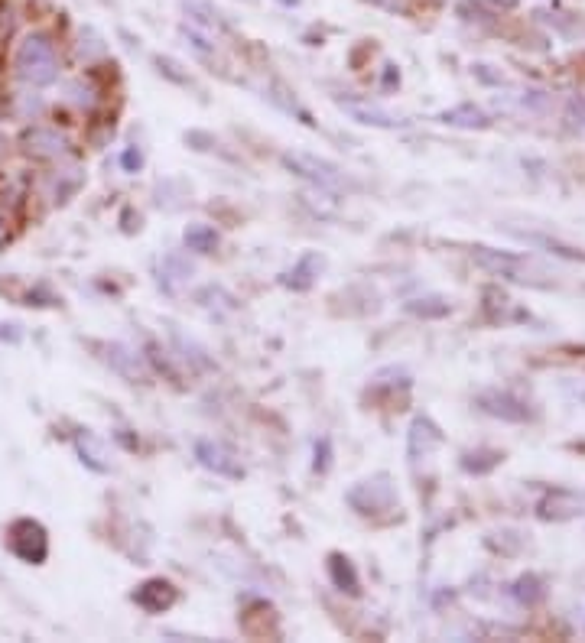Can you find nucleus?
<instances>
[{
	"label": "nucleus",
	"instance_id": "nucleus-10",
	"mask_svg": "<svg viewBox=\"0 0 585 643\" xmlns=\"http://www.w3.org/2000/svg\"><path fill=\"white\" fill-rule=\"evenodd\" d=\"M319 270H322V257L319 254H306L303 260H299V264L286 273V286H293V290H309L312 286V280L319 277Z\"/></svg>",
	"mask_w": 585,
	"mask_h": 643
},
{
	"label": "nucleus",
	"instance_id": "nucleus-8",
	"mask_svg": "<svg viewBox=\"0 0 585 643\" xmlns=\"http://www.w3.org/2000/svg\"><path fill=\"white\" fill-rule=\"evenodd\" d=\"M26 150H30L33 156H46V160H52V156H62L65 153V137L56 134V130H46V127H36L26 134Z\"/></svg>",
	"mask_w": 585,
	"mask_h": 643
},
{
	"label": "nucleus",
	"instance_id": "nucleus-7",
	"mask_svg": "<svg viewBox=\"0 0 585 643\" xmlns=\"http://www.w3.org/2000/svg\"><path fill=\"white\" fill-rule=\"evenodd\" d=\"M176 588L169 585L166 579H150V582H143L137 592H134V601L137 605L147 611V614H163L176 605Z\"/></svg>",
	"mask_w": 585,
	"mask_h": 643
},
{
	"label": "nucleus",
	"instance_id": "nucleus-11",
	"mask_svg": "<svg viewBox=\"0 0 585 643\" xmlns=\"http://www.w3.org/2000/svg\"><path fill=\"white\" fill-rule=\"evenodd\" d=\"M182 241H186V247L195 254H212L218 247V231L212 225H199V221H195V225H189L186 234H182Z\"/></svg>",
	"mask_w": 585,
	"mask_h": 643
},
{
	"label": "nucleus",
	"instance_id": "nucleus-12",
	"mask_svg": "<svg viewBox=\"0 0 585 643\" xmlns=\"http://www.w3.org/2000/svg\"><path fill=\"white\" fill-rule=\"evenodd\" d=\"M345 111L351 117H358L361 124H374V127H397L400 124L394 114H387L381 108H368V104H345Z\"/></svg>",
	"mask_w": 585,
	"mask_h": 643
},
{
	"label": "nucleus",
	"instance_id": "nucleus-1",
	"mask_svg": "<svg viewBox=\"0 0 585 643\" xmlns=\"http://www.w3.org/2000/svg\"><path fill=\"white\" fill-rule=\"evenodd\" d=\"M13 69L23 78L26 85H49L59 78V56L56 46L49 43V36H26L17 46V56H13Z\"/></svg>",
	"mask_w": 585,
	"mask_h": 643
},
{
	"label": "nucleus",
	"instance_id": "nucleus-16",
	"mask_svg": "<svg viewBox=\"0 0 585 643\" xmlns=\"http://www.w3.org/2000/svg\"><path fill=\"white\" fill-rule=\"evenodd\" d=\"M78 449H82V455H85V462H88V465H95L98 471L108 468V462H101V458H104V449H101V445H98L95 439H91V436H78Z\"/></svg>",
	"mask_w": 585,
	"mask_h": 643
},
{
	"label": "nucleus",
	"instance_id": "nucleus-18",
	"mask_svg": "<svg viewBox=\"0 0 585 643\" xmlns=\"http://www.w3.org/2000/svg\"><path fill=\"white\" fill-rule=\"evenodd\" d=\"M0 241H4V225H0Z\"/></svg>",
	"mask_w": 585,
	"mask_h": 643
},
{
	"label": "nucleus",
	"instance_id": "nucleus-9",
	"mask_svg": "<svg viewBox=\"0 0 585 643\" xmlns=\"http://www.w3.org/2000/svg\"><path fill=\"white\" fill-rule=\"evenodd\" d=\"M329 575H332L335 588H342V592H348V595H358L361 592L358 572H355V566H351V562L342 553H332L329 556Z\"/></svg>",
	"mask_w": 585,
	"mask_h": 643
},
{
	"label": "nucleus",
	"instance_id": "nucleus-15",
	"mask_svg": "<svg viewBox=\"0 0 585 643\" xmlns=\"http://www.w3.org/2000/svg\"><path fill=\"white\" fill-rule=\"evenodd\" d=\"M514 598L517 601H524V605H537V601H543V585H540V579H533V575H524V579H517L514 582Z\"/></svg>",
	"mask_w": 585,
	"mask_h": 643
},
{
	"label": "nucleus",
	"instance_id": "nucleus-14",
	"mask_svg": "<svg viewBox=\"0 0 585 643\" xmlns=\"http://www.w3.org/2000/svg\"><path fill=\"white\" fill-rule=\"evenodd\" d=\"M407 312L423 319H442L449 316V303L446 299H413V303H407Z\"/></svg>",
	"mask_w": 585,
	"mask_h": 643
},
{
	"label": "nucleus",
	"instance_id": "nucleus-6",
	"mask_svg": "<svg viewBox=\"0 0 585 643\" xmlns=\"http://www.w3.org/2000/svg\"><path fill=\"white\" fill-rule=\"evenodd\" d=\"M478 406H481V410H485L488 416L504 419V423H524V419H530L527 403L517 400V397H511V393H498V390H494V393H481Z\"/></svg>",
	"mask_w": 585,
	"mask_h": 643
},
{
	"label": "nucleus",
	"instance_id": "nucleus-17",
	"mask_svg": "<svg viewBox=\"0 0 585 643\" xmlns=\"http://www.w3.org/2000/svg\"><path fill=\"white\" fill-rule=\"evenodd\" d=\"M20 338V332L13 325H7V322H0V341H17Z\"/></svg>",
	"mask_w": 585,
	"mask_h": 643
},
{
	"label": "nucleus",
	"instance_id": "nucleus-5",
	"mask_svg": "<svg viewBox=\"0 0 585 643\" xmlns=\"http://www.w3.org/2000/svg\"><path fill=\"white\" fill-rule=\"evenodd\" d=\"M195 458H199L202 468L215 471V475H221V478H241V475H244L241 462H238V458H234V452L225 449L221 442H212V439L195 442Z\"/></svg>",
	"mask_w": 585,
	"mask_h": 643
},
{
	"label": "nucleus",
	"instance_id": "nucleus-3",
	"mask_svg": "<svg viewBox=\"0 0 585 643\" xmlns=\"http://www.w3.org/2000/svg\"><path fill=\"white\" fill-rule=\"evenodd\" d=\"M348 504L355 507L358 514H381V510L397 507V491L387 475H377L371 481L355 484V488L348 491Z\"/></svg>",
	"mask_w": 585,
	"mask_h": 643
},
{
	"label": "nucleus",
	"instance_id": "nucleus-13",
	"mask_svg": "<svg viewBox=\"0 0 585 643\" xmlns=\"http://www.w3.org/2000/svg\"><path fill=\"white\" fill-rule=\"evenodd\" d=\"M442 121L455 124V127H488V117L481 114L475 104H462V108H452L442 114Z\"/></svg>",
	"mask_w": 585,
	"mask_h": 643
},
{
	"label": "nucleus",
	"instance_id": "nucleus-4",
	"mask_svg": "<svg viewBox=\"0 0 585 643\" xmlns=\"http://www.w3.org/2000/svg\"><path fill=\"white\" fill-rule=\"evenodd\" d=\"M283 163L293 169L296 176H303L309 182H316L322 189H342L348 186V179L342 176V169L325 163V160H316V156H306V153H286Z\"/></svg>",
	"mask_w": 585,
	"mask_h": 643
},
{
	"label": "nucleus",
	"instance_id": "nucleus-2",
	"mask_svg": "<svg viewBox=\"0 0 585 643\" xmlns=\"http://www.w3.org/2000/svg\"><path fill=\"white\" fill-rule=\"evenodd\" d=\"M7 546H10L13 556H20L23 562H30V566H39V562H43L46 553H49L46 530L39 527L36 520H17V523H10V530H7Z\"/></svg>",
	"mask_w": 585,
	"mask_h": 643
}]
</instances>
